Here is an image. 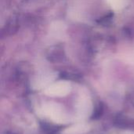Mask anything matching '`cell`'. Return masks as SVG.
I'll list each match as a JSON object with an SVG mask.
<instances>
[{"instance_id": "obj_1", "label": "cell", "mask_w": 134, "mask_h": 134, "mask_svg": "<svg viewBox=\"0 0 134 134\" xmlns=\"http://www.w3.org/2000/svg\"><path fill=\"white\" fill-rule=\"evenodd\" d=\"M42 114L55 123H67L69 122V115L64 107L55 102H48L42 108Z\"/></svg>"}, {"instance_id": "obj_2", "label": "cell", "mask_w": 134, "mask_h": 134, "mask_svg": "<svg viewBox=\"0 0 134 134\" xmlns=\"http://www.w3.org/2000/svg\"><path fill=\"white\" fill-rule=\"evenodd\" d=\"M71 90L70 82L67 81H59L47 87L45 93L51 97H64L68 95Z\"/></svg>"}, {"instance_id": "obj_3", "label": "cell", "mask_w": 134, "mask_h": 134, "mask_svg": "<svg viewBox=\"0 0 134 134\" xmlns=\"http://www.w3.org/2000/svg\"><path fill=\"white\" fill-rule=\"evenodd\" d=\"M77 117L79 119H85L91 115L93 111V104L91 100L89 98L82 97L79 100L77 106Z\"/></svg>"}, {"instance_id": "obj_4", "label": "cell", "mask_w": 134, "mask_h": 134, "mask_svg": "<svg viewBox=\"0 0 134 134\" xmlns=\"http://www.w3.org/2000/svg\"><path fill=\"white\" fill-rule=\"evenodd\" d=\"M90 130V126L87 123L80 122L65 129L62 134H84Z\"/></svg>"}]
</instances>
